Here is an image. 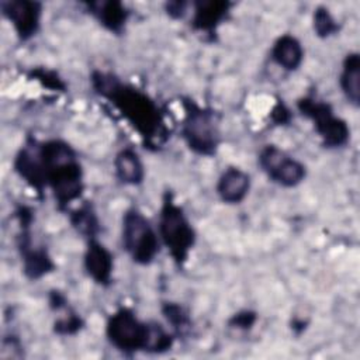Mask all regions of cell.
<instances>
[{"instance_id":"5bb4252c","label":"cell","mask_w":360,"mask_h":360,"mask_svg":"<svg viewBox=\"0 0 360 360\" xmlns=\"http://www.w3.org/2000/svg\"><path fill=\"white\" fill-rule=\"evenodd\" d=\"M250 188V176L239 167H228L217 183V193L226 204H239Z\"/></svg>"},{"instance_id":"277c9868","label":"cell","mask_w":360,"mask_h":360,"mask_svg":"<svg viewBox=\"0 0 360 360\" xmlns=\"http://www.w3.org/2000/svg\"><path fill=\"white\" fill-rule=\"evenodd\" d=\"M159 235L174 264L183 269L195 243V231L170 191L163 195L159 214Z\"/></svg>"},{"instance_id":"8fae6325","label":"cell","mask_w":360,"mask_h":360,"mask_svg":"<svg viewBox=\"0 0 360 360\" xmlns=\"http://www.w3.org/2000/svg\"><path fill=\"white\" fill-rule=\"evenodd\" d=\"M39 143L41 142L32 138L25 141L14 159V170L32 188H35L38 193H42L46 186L44 180Z\"/></svg>"},{"instance_id":"ffe728a7","label":"cell","mask_w":360,"mask_h":360,"mask_svg":"<svg viewBox=\"0 0 360 360\" xmlns=\"http://www.w3.org/2000/svg\"><path fill=\"white\" fill-rule=\"evenodd\" d=\"M314 31L321 38H328L339 31V24L328 8L318 7L314 11Z\"/></svg>"},{"instance_id":"30bf717a","label":"cell","mask_w":360,"mask_h":360,"mask_svg":"<svg viewBox=\"0 0 360 360\" xmlns=\"http://www.w3.org/2000/svg\"><path fill=\"white\" fill-rule=\"evenodd\" d=\"M1 10L21 41H28L35 37L42 17L41 3L31 0H8L1 1Z\"/></svg>"},{"instance_id":"4fadbf2b","label":"cell","mask_w":360,"mask_h":360,"mask_svg":"<svg viewBox=\"0 0 360 360\" xmlns=\"http://www.w3.org/2000/svg\"><path fill=\"white\" fill-rule=\"evenodd\" d=\"M229 1L222 0H201L194 3V14L191 25L195 31L214 34L217 27L228 17L231 10Z\"/></svg>"},{"instance_id":"8992f818","label":"cell","mask_w":360,"mask_h":360,"mask_svg":"<svg viewBox=\"0 0 360 360\" xmlns=\"http://www.w3.org/2000/svg\"><path fill=\"white\" fill-rule=\"evenodd\" d=\"M122 246L131 259L142 266L150 264L159 253V238L149 219L136 208L122 217Z\"/></svg>"},{"instance_id":"44dd1931","label":"cell","mask_w":360,"mask_h":360,"mask_svg":"<svg viewBox=\"0 0 360 360\" xmlns=\"http://www.w3.org/2000/svg\"><path fill=\"white\" fill-rule=\"evenodd\" d=\"M162 312L179 335H183L190 328V318L179 304L165 302L162 307Z\"/></svg>"},{"instance_id":"7402d4cb","label":"cell","mask_w":360,"mask_h":360,"mask_svg":"<svg viewBox=\"0 0 360 360\" xmlns=\"http://www.w3.org/2000/svg\"><path fill=\"white\" fill-rule=\"evenodd\" d=\"M83 328V319L77 315V314H69V315H65L63 318L58 319L55 323H53V330L58 333V335H62V336H66V335H75L77 333L80 329Z\"/></svg>"},{"instance_id":"ac0fdd59","label":"cell","mask_w":360,"mask_h":360,"mask_svg":"<svg viewBox=\"0 0 360 360\" xmlns=\"http://www.w3.org/2000/svg\"><path fill=\"white\" fill-rule=\"evenodd\" d=\"M339 83L346 100L357 107L360 101V56L357 52L345 56Z\"/></svg>"},{"instance_id":"cb8c5ba5","label":"cell","mask_w":360,"mask_h":360,"mask_svg":"<svg viewBox=\"0 0 360 360\" xmlns=\"http://www.w3.org/2000/svg\"><path fill=\"white\" fill-rule=\"evenodd\" d=\"M257 316L255 312L252 311H242V312H238L235 314L231 319H229V326L231 328H236V329H250L255 322H256Z\"/></svg>"},{"instance_id":"7a4b0ae2","label":"cell","mask_w":360,"mask_h":360,"mask_svg":"<svg viewBox=\"0 0 360 360\" xmlns=\"http://www.w3.org/2000/svg\"><path fill=\"white\" fill-rule=\"evenodd\" d=\"M45 186L51 187L58 207L63 210L77 200L84 188L83 170L75 149L65 141L39 143Z\"/></svg>"},{"instance_id":"ba28073f","label":"cell","mask_w":360,"mask_h":360,"mask_svg":"<svg viewBox=\"0 0 360 360\" xmlns=\"http://www.w3.org/2000/svg\"><path fill=\"white\" fill-rule=\"evenodd\" d=\"M257 162L267 177L283 187H295L307 176L305 166L276 145H266L260 150Z\"/></svg>"},{"instance_id":"6da1fadb","label":"cell","mask_w":360,"mask_h":360,"mask_svg":"<svg viewBox=\"0 0 360 360\" xmlns=\"http://www.w3.org/2000/svg\"><path fill=\"white\" fill-rule=\"evenodd\" d=\"M91 86L107 98L139 134L148 149H159L169 138V129L159 105L142 90L122 83L112 73L94 70Z\"/></svg>"},{"instance_id":"d6986e66","label":"cell","mask_w":360,"mask_h":360,"mask_svg":"<svg viewBox=\"0 0 360 360\" xmlns=\"http://www.w3.org/2000/svg\"><path fill=\"white\" fill-rule=\"evenodd\" d=\"M70 222L79 233L87 238V240L97 238V233L100 231V224L90 204H83L76 211H73L70 214Z\"/></svg>"},{"instance_id":"2e32d148","label":"cell","mask_w":360,"mask_h":360,"mask_svg":"<svg viewBox=\"0 0 360 360\" xmlns=\"http://www.w3.org/2000/svg\"><path fill=\"white\" fill-rule=\"evenodd\" d=\"M87 8L98 22L111 32L120 34L128 20L129 11L120 1H96L89 3Z\"/></svg>"},{"instance_id":"52a82bcc","label":"cell","mask_w":360,"mask_h":360,"mask_svg":"<svg viewBox=\"0 0 360 360\" xmlns=\"http://www.w3.org/2000/svg\"><path fill=\"white\" fill-rule=\"evenodd\" d=\"M298 111L312 121L323 146L342 148L349 142L350 128L345 120L336 117L329 103L314 97H302L297 101Z\"/></svg>"},{"instance_id":"d4e9b609","label":"cell","mask_w":360,"mask_h":360,"mask_svg":"<svg viewBox=\"0 0 360 360\" xmlns=\"http://www.w3.org/2000/svg\"><path fill=\"white\" fill-rule=\"evenodd\" d=\"M270 117L276 125H285L291 120V112L283 101H277V104L273 107L270 112Z\"/></svg>"},{"instance_id":"5b68a950","label":"cell","mask_w":360,"mask_h":360,"mask_svg":"<svg viewBox=\"0 0 360 360\" xmlns=\"http://www.w3.org/2000/svg\"><path fill=\"white\" fill-rule=\"evenodd\" d=\"M183 108L181 136L188 149L200 156H214L221 142L217 112L212 108L198 105L191 98L183 100Z\"/></svg>"},{"instance_id":"603a6c76","label":"cell","mask_w":360,"mask_h":360,"mask_svg":"<svg viewBox=\"0 0 360 360\" xmlns=\"http://www.w3.org/2000/svg\"><path fill=\"white\" fill-rule=\"evenodd\" d=\"M31 76L38 80L42 86L52 89V90H60L65 91V83L62 82V79L52 70H46V69H35L31 72Z\"/></svg>"},{"instance_id":"e0dca14e","label":"cell","mask_w":360,"mask_h":360,"mask_svg":"<svg viewBox=\"0 0 360 360\" xmlns=\"http://www.w3.org/2000/svg\"><path fill=\"white\" fill-rule=\"evenodd\" d=\"M115 174L124 184L138 186L143 181L145 169L139 155L131 149L125 148L120 150L114 159Z\"/></svg>"},{"instance_id":"9c48e42d","label":"cell","mask_w":360,"mask_h":360,"mask_svg":"<svg viewBox=\"0 0 360 360\" xmlns=\"http://www.w3.org/2000/svg\"><path fill=\"white\" fill-rule=\"evenodd\" d=\"M17 217L20 219L21 232L18 236V249L22 260V271L31 280H38L48 273L55 270V263L49 256L48 250L41 246H32L30 225L32 221V214L30 208H21L17 211Z\"/></svg>"},{"instance_id":"7c38bea8","label":"cell","mask_w":360,"mask_h":360,"mask_svg":"<svg viewBox=\"0 0 360 360\" xmlns=\"http://www.w3.org/2000/svg\"><path fill=\"white\" fill-rule=\"evenodd\" d=\"M84 269L91 280L100 285H108L112 280V253L96 238L87 240L84 253Z\"/></svg>"},{"instance_id":"9a60e30c","label":"cell","mask_w":360,"mask_h":360,"mask_svg":"<svg viewBox=\"0 0 360 360\" xmlns=\"http://www.w3.org/2000/svg\"><path fill=\"white\" fill-rule=\"evenodd\" d=\"M271 59L288 72L297 70L304 60V49L301 42L290 34L278 37L271 48Z\"/></svg>"},{"instance_id":"3957f363","label":"cell","mask_w":360,"mask_h":360,"mask_svg":"<svg viewBox=\"0 0 360 360\" xmlns=\"http://www.w3.org/2000/svg\"><path fill=\"white\" fill-rule=\"evenodd\" d=\"M105 335L108 342L122 353H163L174 343V335L166 332L163 326L141 321L132 309L125 307L110 315Z\"/></svg>"},{"instance_id":"484cf974","label":"cell","mask_w":360,"mask_h":360,"mask_svg":"<svg viewBox=\"0 0 360 360\" xmlns=\"http://www.w3.org/2000/svg\"><path fill=\"white\" fill-rule=\"evenodd\" d=\"M186 8H187V3H183V1H172L166 4L167 14L173 18H181L186 13Z\"/></svg>"}]
</instances>
